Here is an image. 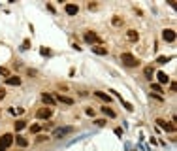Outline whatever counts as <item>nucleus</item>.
Wrapping results in <instances>:
<instances>
[{
    "label": "nucleus",
    "instance_id": "1",
    "mask_svg": "<svg viewBox=\"0 0 177 151\" xmlns=\"http://www.w3.org/2000/svg\"><path fill=\"white\" fill-rule=\"evenodd\" d=\"M121 61H123L124 66H128V68H136V66L139 64V61H138L132 53H123V55H121Z\"/></svg>",
    "mask_w": 177,
    "mask_h": 151
},
{
    "label": "nucleus",
    "instance_id": "2",
    "mask_svg": "<svg viewBox=\"0 0 177 151\" xmlns=\"http://www.w3.org/2000/svg\"><path fill=\"white\" fill-rule=\"evenodd\" d=\"M75 128L74 127H60V128H57V131L53 132V136L55 138H62V136H66V134H72Z\"/></svg>",
    "mask_w": 177,
    "mask_h": 151
},
{
    "label": "nucleus",
    "instance_id": "3",
    "mask_svg": "<svg viewBox=\"0 0 177 151\" xmlns=\"http://www.w3.org/2000/svg\"><path fill=\"white\" fill-rule=\"evenodd\" d=\"M157 125H158L160 128H164L166 132H173V131H175V125H173V123L164 121V119H157Z\"/></svg>",
    "mask_w": 177,
    "mask_h": 151
},
{
    "label": "nucleus",
    "instance_id": "4",
    "mask_svg": "<svg viewBox=\"0 0 177 151\" xmlns=\"http://www.w3.org/2000/svg\"><path fill=\"white\" fill-rule=\"evenodd\" d=\"M53 98H55L57 102L66 104V106H74V98H72V96H66V95H55Z\"/></svg>",
    "mask_w": 177,
    "mask_h": 151
},
{
    "label": "nucleus",
    "instance_id": "5",
    "mask_svg": "<svg viewBox=\"0 0 177 151\" xmlns=\"http://www.w3.org/2000/svg\"><path fill=\"white\" fill-rule=\"evenodd\" d=\"M51 115H53V112H51L49 108H40V110L36 112V117L38 119H49Z\"/></svg>",
    "mask_w": 177,
    "mask_h": 151
},
{
    "label": "nucleus",
    "instance_id": "6",
    "mask_svg": "<svg viewBox=\"0 0 177 151\" xmlns=\"http://www.w3.org/2000/svg\"><path fill=\"white\" fill-rule=\"evenodd\" d=\"M13 144V134H4L2 138H0V145H2V147H9V145Z\"/></svg>",
    "mask_w": 177,
    "mask_h": 151
},
{
    "label": "nucleus",
    "instance_id": "7",
    "mask_svg": "<svg viewBox=\"0 0 177 151\" xmlns=\"http://www.w3.org/2000/svg\"><path fill=\"white\" fill-rule=\"evenodd\" d=\"M162 38H164L166 42H175V30L164 28V30H162Z\"/></svg>",
    "mask_w": 177,
    "mask_h": 151
},
{
    "label": "nucleus",
    "instance_id": "8",
    "mask_svg": "<svg viewBox=\"0 0 177 151\" xmlns=\"http://www.w3.org/2000/svg\"><path fill=\"white\" fill-rule=\"evenodd\" d=\"M64 12L68 15H77V13H79V6H77V4H66Z\"/></svg>",
    "mask_w": 177,
    "mask_h": 151
},
{
    "label": "nucleus",
    "instance_id": "9",
    "mask_svg": "<svg viewBox=\"0 0 177 151\" xmlns=\"http://www.w3.org/2000/svg\"><path fill=\"white\" fill-rule=\"evenodd\" d=\"M94 96H96V98H100V100H104V102H106V106H109V104H111V96H109L107 93H102V91H94Z\"/></svg>",
    "mask_w": 177,
    "mask_h": 151
},
{
    "label": "nucleus",
    "instance_id": "10",
    "mask_svg": "<svg viewBox=\"0 0 177 151\" xmlns=\"http://www.w3.org/2000/svg\"><path fill=\"white\" fill-rule=\"evenodd\" d=\"M85 42H87V44H91V45H94L96 42H98V36L94 32H85Z\"/></svg>",
    "mask_w": 177,
    "mask_h": 151
},
{
    "label": "nucleus",
    "instance_id": "11",
    "mask_svg": "<svg viewBox=\"0 0 177 151\" xmlns=\"http://www.w3.org/2000/svg\"><path fill=\"white\" fill-rule=\"evenodd\" d=\"M143 76H145V80H153V76H155L153 64H149V66H145V68H143Z\"/></svg>",
    "mask_w": 177,
    "mask_h": 151
},
{
    "label": "nucleus",
    "instance_id": "12",
    "mask_svg": "<svg viewBox=\"0 0 177 151\" xmlns=\"http://www.w3.org/2000/svg\"><path fill=\"white\" fill-rule=\"evenodd\" d=\"M41 100H44V104H47V106H55V98H53V95H47V93H44L41 95Z\"/></svg>",
    "mask_w": 177,
    "mask_h": 151
},
{
    "label": "nucleus",
    "instance_id": "13",
    "mask_svg": "<svg viewBox=\"0 0 177 151\" xmlns=\"http://www.w3.org/2000/svg\"><path fill=\"white\" fill-rule=\"evenodd\" d=\"M157 80H158V85H164V83L170 81V76L166 74V72H158V74H157Z\"/></svg>",
    "mask_w": 177,
    "mask_h": 151
},
{
    "label": "nucleus",
    "instance_id": "14",
    "mask_svg": "<svg viewBox=\"0 0 177 151\" xmlns=\"http://www.w3.org/2000/svg\"><path fill=\"white\" fill-rule=\"evenodd\" d=\"M126 38H128L130 42H138V38H139V34H138V30H134V28H130V30H126Z\"/></svg>",
    "mask_w": 177,
    "mask_h": 151
},
{
    "label": "nucleus",
    "instance_id": "15",
    "mask_svg": "<svg viewBox=\"0 0 177 151\" xmlns=\"http://www.w3.org/2000/svg\"><path fill=\"white\" fill-rule=\"evenodd\" d=\"M6 85H21V77H19V76H9V77H6Z\"/></svg>",
    "mask_w": 177,
    "mask_h": 151
},
{
    "label": "nucleus",
    "instance_id": "16",
    "mask_svg": "<svg viewBox=\"0 0 177 151\" xmlns=\"http://www.w3.org/2000/svg\"><path fill=\"white\" fill-rule=\"evenodd\" d=\"M92 53H96V55H107V47H100V45H92Z\"/></svg>",
    "mask_w": 177,
    "mask_h": 151
},
{
    "label": "nucleus",
    "instance_id": "17",
    "mask_svg": "<svg viewBox=\"0 0 177 151\" xmlns=\"http://www.w3.org/2000/svg\"><path fill=\"white\" fill-rule=\"evenodd\" d=\"M15 142H17L19 147H27V145H28V140L23 138V136H17V138H15Z\"/></svg>",
    "mask_w": 177,
    "mask_h": 151
},
{
    "label": "nucleus",
    "instance_id": "18",
    "mask_svg": "<svg viewBox=\"0 0 177 151\" xmlns=\"http://www.w3.org/2000/svg\"><path fill=\"white\" fill-rule=\"evenodd\" d=\"M102 112L106 113L107 117H115V115H117V113L113 112V110H111V108H109V106H102Z\"/></svg>",
    "mask_w": 177,
    "mask_h": 151
},
{
    "label": "nucleus",
    "instance_id": "19",
    "mask_svg": "<svg viewBox=\"0 0 177 151\" xmlns=\"http://www.w3.org/2000/svg\"><path fill=\"white\" fill-rule=\"evenodd\" d=\"M25 127H27V123H25V121H15V131H23Z\"/></svg>",
    "mask_w": 177,
    "mask_h": 151
},
{
    "label": "nucleus",
    "instance_id": "20",
    "mask_svg": "<svg viewBox=\"0 0 177 151\" xmlns=\"http://www.w3.org/2000/svg\"><path fill=\"white\" fill-rule=\"evenodd\" d=\"M170 61H171V57H158L157 59L158 64H166V62H170Z\"/></svg>",
    "mask_w": 177,
    "mask_h": 151
},
{
    "label": "nucleus",
    "instance_id": "21",
    "mask_svg": "<svg viewBox=\"0 0 177 151\" xmlns=\"http://www.w3.org/2000/svg\"><path fill=\"white\" fill-rule=\"evenodd\" d=\"M151 91H155V93H162V85H158V83H153V85H151Z\"/></svg>",
    "mask_w": 177,
    "mask_h": 151
},
{
    "label": "nucleus",
    "instance_id": "22",
    "mask_svg": "<svg viewBox=\"0 0 177 151\" xmlns=\"http://www.w3.org/2000/svg\"><path fill=\"white\" fill-rule=\"evenodd\" d=\"M40 131H41L40 125H30V132H32V134H38Z\"/></svg>",
    "mask_w": 177,
    "mask_h": 151
},
{
    "label": "nucleus",
    "instance_id": "23",
    "mask_svg": "<svg viewBox=\"0 0 177 151\" xmlns=\"http://www.w3.org/2000/svg\"><path fill=\"white\" fill-rule=\"evenodd\" d=\"M111 23L115 25V27H121V25H123V19H121V17H113V19H111Z\"/></svg>",
    "mask_w": 177,
    "mask_h": 151
},
{
    "label": "nucleus",
    "instance_id": "24",
    "mask_svg": "<svg viewBox=\"0 0 177 151\" xmlns=\"http://www.w3.org/2000/svg\"><path fill=\"white\" fill-rule=\"evenodd\" d=\"M0 76H6V77H9V70H8V68H4V66H0Z\"/></svg>",
    "mask_w": 177,
    "mask_h": 151
},
{
    "label": "nucleus",
    "instance_id": "25",
    "mask_svg": "<svg viewBox=\"0 0 177 151\" xmlns=\"http://www.w3.org/2000/svg\"><path fill=\"white\" fill-rule=\"evenodd\" d=\"M40 53L44 55V57H49V55H51V49H47V47H41V49H40Z\"/></svg>",
    "mask_w": 177,
    "mask_h": 151
},
{
    "label": "nucleus",
    "instance_id": "26",
    "mask_svg": "<svg viewBox=\"0 0 177 151\" xmlns=\"http://www.w3.org/2000/svg\"><path fill=\"white\" fill-rule=\"evenodd\" d=\"M85 113L91 117H94V108H85Z\"/></svg>",
    "mask_w": 177,
    "mask_h": 151
},
{
    "label": "nucleus",
    "instance_id": "27",
    "mask_svg": "<svg viewBox=\"0 0 177 151\" xmlns=\"http://www.w3.org/2000/svg\"><path fill=\"white\" fill-rule=\"evenodd\" d=\"M123 106H124V108H126V110H128V112H132V110H134V108H132V104H128V102H123Z\"/></svg>",
    "mask_w": 177,
    "mask_h": 151
},
{
    "label": "nucleus",
    "instance_id": "28",
    "mask_svg": "<svg viewBox=\"0 0 177 151\" xmlns=\"http://www.w3.org/2000/svg\"><path fill=\"white\" fill-rule=\"evenodd\" d=\"M30 47V40H25L23 42V49H28Z\"/></svg>",
    "mask_w": 177,
    "mask_h": 151
},
{
    "label": "nucleus",
    "instance_id": "29",
    "mask_svg": "<svg viewBox=\"0 0 177 151\" xmlns=\"http://www.w3.org/2000/svg\"><path fill=\"white\" fill-rule=\"evenodd\" d=\"M96 125H98V127H102V125H106V121H104V119H96V121H94Z\"/></svg>",
    "mask_w": 177,
    "mask_h": 151
},
{
    "label": "nucleus",
    "instance_id": "30",
    "mask_svg": "<svg viewBox=\"0 0 177 151\" xmlns=\"http://www.w3.org/2000/svg\"><path fill=\"white\" fill-rule=\"evenodd\" d=\"M36 74H38V72H36V70H32V68H30V70H28V76H30V77H34Z\"/></svg>",
    "mask_w": 177,
    "mask_h": 151
},
{
    "label": "nucleus",
    "instance_id": "31",
    "mask_svg": "<svg viewBox=\"0 0 177 151\" xmlns=\"http://www.w3.org/2000/svg\"><path fill=\"white\" fill-rule=\"evenodd\" d=\"M4 96H6V91H4V89H0V100H2Z\"/></svg>",
    "mask_w": 177,
    "mask_h": 151
},
{
    "label": "nucleus",
    "instance_id": "32",
    "mask_svg": "<svg viewBox=\"0 0 177 151\" xmlns=\"http://www.w3.org/2000/svg\"><path fill=\"white\" fill-rule=\"evenodd\" d=\"M0 151H6V147H2V145H0Z\"/></svg>",
    "mask_w": 177,
    "mask_h": 151
}]
</instances>
